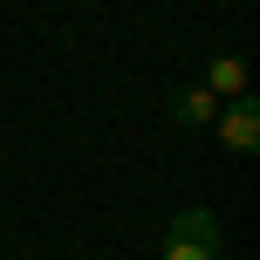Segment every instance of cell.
<instances>
[{
  "instance_id": "cell-1",
  "label": "cell",
  "mask_w": 260,
  "mask_h": 260,
  "mask_svg": "<svg viewBox=\"0 0 260 260\" xmlns=\"http://www.w3.org/2000/svg\"><path fill=\"white\" fill-rule=\"evenodd\" d=\"M212 123H219V144H226L233 157H253V151H260V110H253V96L219 103V117H212Z\"/></svg>"
},
{
  "instance_id": "cell-2",
  "label": "cell",
  "mask_w": 260,
  "mask_h": 260,
  "mask_svg": "<svg viewBox=\"0 0 260 260\" xmlns=\"http://www.w3.org/2000/svg\"><path fill=\"white\" fill-rule=\"evenodd\" d=\"M206 89L219 96V103L247 96V62H240V55H212V62H206Z\"/></svg>"
},
{
  "instance_id": "cell-3",
  "label": "cell",
  "mask_w": 260,
  "mask_h": 260,
  "mask_svg": "<svg viewBox=\"0 0 260 260\" xmlns=\"http://www.w3.org/2000/svg\"><path fill=\"white\" fill-rule=\"evenodd\" d=\"M171 117H178V123H192V130H199V123H212V117H219V96H212V89H206V82H185V89H178V96H171Z\"/></svg>"
},
{
  "instance_id": "cell-4",
  "label": "cell",
  "mask_w": 260,
  "mask_h": 260,
  "mask_svg": "<svg viewBox=\"0 0 260 260\" xmlns=\"http://www.w3.org/2000/svg\"><path fill=\"white\" fill-rule=\"evenodd\" d=\"M165 240H212V247H219V219H212L206 206H185L178 219L165 226Z\"/></svg>"
},
{
  "instance_id": "cell-5",
  "label": "cell",
  "mask_w": 260,
  "mask_h": 260,
  "mask_svg": "<svg viewBox=\"0 0 260 260\" xmlns=\"http://www.w3.org/2000/svg\"><path fill=\"white\" fill-rule=\"evenodd\" d=\"M165 260H219L212 240H165Z\"/></svg>"
}]
</instances>
